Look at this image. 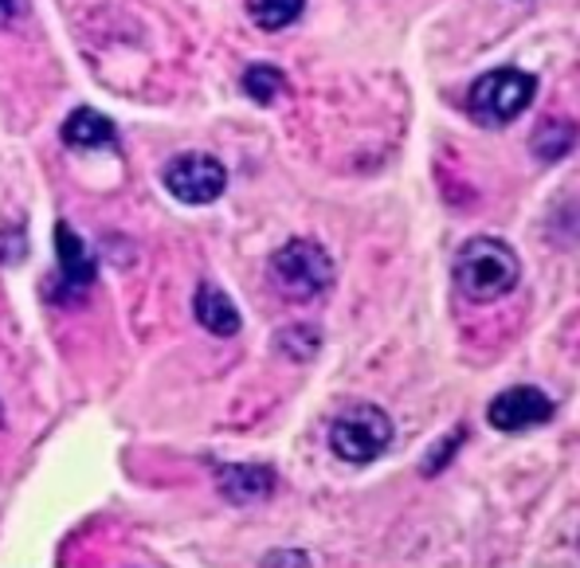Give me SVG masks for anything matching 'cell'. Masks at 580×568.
<instances>
[{
	"label": "cell",
	"instance_id": "1",
	"mask_svg": "<svg viewBox=\"0 0 580 568\" xmlns=\"http://www.w3.org/2000/svg\"><path fill=\"white\" fill-rule=\"evenodd\" d=\"M451 275H455L459 294L467 302H495L518 287L522 263H518L510 243L495 240V235H475L459 247Z\"/></svg>",
	"mask_w": 580,
	"mask_h": 568
},
{
	"label": "cell",
	"instance_id": "2",
	"mask_svg": "<svg viewBox=\"0 0 580 568\" xmlns=\"http://www.w3.org/2000/svg\"><path fill=\"white\" fill-rule=\"evenodd\" d=\"M271 282L282 299L290 302H310L326 294L334 282V263L314 240H290L271 255Z\"/></svg>",
	"mask_w": 580,
	"mask_h": 568
},
{
	"label": "cell",
	"instance_id": "3",
	"mask_svg": "<svg viewBox=\"0 0 580 568\" xmlns=\"http://www.w3.org/2000/svg\"><path fill=\"white\" fill-rule=\"evenodd\" d=\"M393 443V419L376 404H353L329 424V451L341 463H373Z\"/></svg>",
	"mask_w": 580,
	"mask_h": 568
},
{
	"label": "cell",
	"instance_id": "4",
	"mask_svg": "<svg viewBox=\"0 0 580 568\" xmlns=\"http://www.w3.org/2000/svg\"><path fill=\"white\" fill-rule=\"evenodd\" d=\"M537 94V79L518 71V67H502V71H487L471 86V114L483 126H506L518 114L530 111Z\"/></svg>",
	"mask_w": 580,
	"mask_h": 568
},
{
	"label": "cell",
	"instance_id": "5",
	"mask_svg": "<svg viewBox=\"0 0 580 568\" xmlns=\"http://www.w3.org/2000/svg\"><path fill=\"white\" fill-rule=\"evenodd\" d=\"M165 188L181 205H212L224 196L228 173L212 153H177L165 165Z\"/></svg>",
	"mask_w": 580,
	"mask_h": 568
},
{
	"label": "cell",
	"instance_id": "6",
	"mask_svg": "<svg viewBox=\"0 0 580 568\" xmlns=\"http://www.w3.org/2000/svg\"><path fill=\"white\" fill-rule=\"evenodd\" d=\"M553 416V401L542 389H530V384H518V389L498 392L487 408V419L495 431H525L537 428Z\"/></svg>",
	"mask_w": 580,
	"mask_h": 568
},
{
	"label": "cell",
	"instance_id": "7",
	"mask_svg": "<svg viewBox=\"0 0 580 568\" xmlns=\"http://www.w3.org/2000/svg\"><path fill=\"white\" fill-rule=\"evenodd\" d=\"M56 247H59V279H63L67 294H83L94 282V263H91V255H86L83 240L76 235V228L59 224Z\"/></svg>",
	"mask_w": 580,
	"mask_h": 568
},
{
	"label": "cell",
	"instance_id": "8",
	"mask_svg": "<svg viewBox=\"0 0 580 568\" xmlns=\"http://www.w3.org/2000/svg\"><path fill=\"white\" fill-rule=\"evenodd\" d=\"M193 310H197V322L208 329V334H216V337H235V334H240V310H235V302L228 299V294L216 287V282H200Z\"/></svg>",
	"mask_w": 580,
	"mask_h": 568
},
{
	"label": "cell",
	"instance_id": "9",
	"mask_svg": "<svg viewBox=\"0 0 580 568\" xmlns=\"http://www.w3.org/2000/svg\"><path fill=\"white\" fill-rule=\"evenodd\" d=\"M271 490H275V475L267 466H224V475H220V494L235 506L263 502Z\"/></svg>",
	"mask_w": 580,
	"mask_h": 568
},
{
	"label": "cell",
	"instance_id": "10",
	"mask_svg": "<svg viewBox=\"0 0 580 568\" xmlns=\"http://www.w3.org/2000/svg\"><path fill=\"white\" fill-rule=\"evenodd\" d=\"M63 141L76 150H98V146H114V121L106 114L79 106L71 118L63 121Z\"/></svg>",
	"mask_w": 580,
	"mask_h": 568
},
{
	"label": "cell",
	"instance_id": "11",
	"mask_svg": "<svg viewBox=\"0 0 580 568\" xmlns=\"http://www.w3.org/2000/svg\"><path fill=\"white\" fill-rule=\"evenodd\" d=\"M306 0H247V12L263 32H279L302 16Z\"/></svg>",
	"mask_w": 580,
	"mask_h": 568
},
{
	"label": "cell",
	"instance_id": "12",
	"mask_svg": "<svg viewBox=\"0 0 580 568\" xmlns=\"http://www.w3.org/2000/svg\"><path fill=\"white\" fill-rule=\"evenodd\" d=\"M244 91L252 94L259 106H271L282 91H287V76L271 63H255L244 71Z\"/></svg>",
	"mask_w": 580,
	"mask_h": 568
},
{
	"label": "cell",
	"instance_id": "13",
	"mask_svg": "<svg viewBox=\"0 0 580 568\" xmlns=\"http://www.w3.org/2000/svg\"><path fill=\"white\" fill-rule=\"evenodd\" d=\"M572 121H545L542 134H534V150L542 153L545 161L565 158V150H572Z\"/></svg>",
	"mask_w": 580,
	"mask_h": 568
},
{
	"label": "cell",
	"instance_id": "14",
	"mask_svg": "<svg viewBox=\"0 0 580 568\" xmlns=\"http://www.w3.org/2000/svg\"><path fill=\"white\" fill-rule=\"evenodd\" d=\"M24 9H28V0H0V28L12 24L16 16H24Z\"/></svg>",
	"mask_w": 580,
	"mask_h": 568
}]
</instances>
